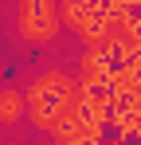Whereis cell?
Listing matches in <instances>:
<instances>
[{
    "instance_id": "obj_1",
    "label": "cell",
    "mask_w": 141,
    "mask_h": 145,
    "mask_svg": "<svg viewBox=\"0 0 141 145\" xmlns=\"http://www.w3.org/2000/svg\"><path fill=\"white\" fill-rule=\"evenodd\" d=\"M16 110H20V98H16V94L0 98V114H12V118H16Z\"/></svg>"
}]
</instances>
